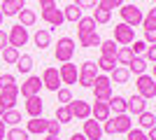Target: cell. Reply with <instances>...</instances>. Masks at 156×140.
Here are the masks:
<instances>
[{
	"label": "cell",
	"instance_id": "obj_56",
	"mask_svg": "<svg viewBox=\"0 0 156 140\" xmlns=\"http://www.w3.org/2000/svg\"><path fill=\"white\" fill-rule=\"evenodd\" d=\"M2 112H5V107H2V105H0V117H2Z\"/></svg>",
	"mask_w": 156,
	"mask_h": 140
},
{
	"label": "cell",
	"instance_id": "obj_5",
	"mask_svg": "<svg viewBox=\"0 0 156 140\" xmlns=\"http://www.w3.org/2000/svg\"><path fill=\"white\" fill-rule=\"evenodd\" d=\"M91 89H93L96 100H105V103H107V100L112 98V82H110V77H107V75H98Z\"/></svg>",
	"mask_w": 156,
	"mask_h": 140
},
{
	"label": "cell",
	"instance_id": "obj_11",
	"mask_svg": "<svg viewBox=\"0 0 156 140\" xmlns=\"http://www.w3.org/2000/svg\"><path fill=\"white\" fill-rule=\"evenodd\" d=\"M40 89H42L40 75H30V77L19 87V93L23 96V98H30V96H40Z\"/></svg>",
	"mask_w": 156,
	"mask_h": 140
},
{
	"label": "cell",
	"instance_id": "obj_13",
	"mask_svg": "<svg viewBox=\"0 0 156 140\" xmlns=\"http://www.w3.org/2000/svg\"><path fill=\"white\" fill-rule=\"evenodd\" d=\"M16 98H19V84L7 87V89H0V105L5 107V110H14Z\"/></svg>",
	"mask_w": 156,
	"mask_h": 140
},
{
	"label": "cell",
	"instance_id": "obj_58",
	"mask_svg": "<svg viewBox=\"0 0 156 140\" xmlns=\"http://www.w3.org/2000/svg\"><path fill=\"white\" fill-rule=\"evenodd\" d=\"M151 2H156V0H151Z\"/></svg>",
	"mask_w": 156,
	"mask_h": 140
},
{
	"label": "cell",
	"instance_id": "obj_46",
	"mask_svg": "<svg viewBox=\"0 0 156 140\" xmlns=\"http://www.w3.org/2000/svg\"><path fill=\"white\" fill-rule=\"evenodd\" d=\"M142 59H144V61H151V63H156V45H147V52H144Z\"/></svg>",
	"mask_w": 156,
	"mask_h": 140
},
{
	"label": "cell",
	"instance_id": "obj_43",
	"mask_svg": "<svg viewBox=\"0 0 156 140\" xmlns=\"http://www.w3.org/2000/svg\"><path fill=\"white\" fill-rule=\"evenodd\" d=\"M47 135H61V124L56 119L47 121Z\"/></svg>",
	"mask_w": 156,
	"mask_h": 140
},
{
	"label": "cell",
	"instance_id": "obj_18",
	"mask_svg": "<svg viewBox=\"0 0 156 140\" xmlns=\"http://www.w3.org/2000/svg\"><path fill=\"white\" fill-rule=\"evenodd\" d=\"M42 110H44V100L40 98V96H30V98H26L28 117H42Z\"/></svg>",
	"mask_w": 156,
	"mask_h": 140
},
{
	"label": "cell",
	"instance_id": "obj_52",
	"mask_svg": "<svg viewBox=\"0 0 156 140\" xmlns=\"http://www.w3.org/2000/svg\"><path fill=\"white\" fill-rule=\"evenodd\" d=\"M70 140H86V138H84V133H72Z\"/></svg>",
	"mask_w": 156,
	"mask_h": 140
},
{
	"label": "cell",
	"instance_id": "obj_44",
	"mask_svg": "<svg viewBox=\"0 0 156 140\" xmlns=\"http://www.w3.org/2000/svg\"><path fill=\"white\" fill-rule=\"evenodd\" d=\"M98 2H100L103 7H107L110 12H112V9H119V7L124 5V0H98Z\"/></svg>",
	"mask_w": 156,
	"mask_h": 140
},
{
	"label": "cell",
	"instance_id": "obj_40",
	"mask_svg": "<svg viewBox=\"0 0 156 140\" xmlns=\"http://www.w3.org/2000/svg\"><path fill=\"white\" fill-rule=\"evenodd\" d=\"M56 93H58V103H61V105H68V103L72 100V91L68 87H61Z\"/></svg>",
	"mask_w": 156,
	"mask_h": 140
},
{
	"label": "cell",
	"instance_id": "obj_7",
	"mask_svg": "<svg viewBox=\"0 0 156 140\" xmlns=\"http://www.w3.org/2000/svg\"><path fill=\"white\" fill-rule=\"evenodd\" d=\"M112 40L117 42V45H121V47H128L130 42L135 40V28H130L128 23H117L114 26V38Z\"/></svg>",
	"mask_w": 156,
	"mask_h": 140
},
{
	"label": "cell",
	"instance_id": "obj_4",
	"mask_svg": "<svg viewBox=\"0 0 156 140\" xmlns=\"http://www.w3.org/2000/svg\"><path fill=\"white\" fill-rule=\"evenodd\" d=\"M135 87H137V96H142L144 100H149V98H156V80L151 77V75H137V82H135Z\"/></svg>",
	"mask_w": 156,
	"mask_h": 140
},
{
	"label": "cell",
	"instance_id": "obj_17",
	"mask_svg": "<svg viewBox=\"0 0 156 140\" xmlns=\"http://www.w3.org/2000/svg\"><path fill=\"white\" fill-rule=\"evenodd\" d=\"M110 105H107V103H105V100H96V103H93L91 105V117L96 121H107L110 119Z\"/></svg>",
	"mask_w": 156,
	"mask_h": 140
},
{
	"label": "cell",
	"instance_id": "obj_23",
	"mask_svg": "<svg viewBox=\"0 0 156 140\" xmlns=\"http://www.w3.org/2000/svg\"><path fill=\"white\" fill-rule=\"evenodd\" d=\"M128 77H130V73H128V68H114V70H112L110 73V82L112 84H126V82H128Z\"/></svg>",
	"mask_w": 156,
	"mask_h": 140
},
{
	"label": "cell",
	"instance_id": "obj_10",
	"mask_svg": "<svg viewBox=\"0 0 156 140\" xmlns=\"http://www.w3.org/2000/svg\"><path fill=\"white\" fill-rule=\"evenodd\" d=\"M68 110H70V114H72V119H75V117H77V119H89V117H91V105H89V103H86V100H82V98H72L70 103H68Z\"/></svg>",
	"mask_w": 156,
	"mask_h": 140
},
{
	"label": "cell",
	"instance_id": "obj_15",
	"mask_svg": "<svg viewBox=\"0 0 156 140\" xmlns=\"http://www.w3.org/2000/svg\"><path fill=\"white\" fill-rule=\"evenodd\" d=\"M84 138L86 140H100L103 138V126H100V121H96L93 117L84 119Z\"/></svg>",
	"mask_w": 156,
	"mask_h": 140
},
{
	"label": "cell",
	"instance_id": "obj_42",
	"mask_svg": "<svg viewBox=\"0 0 156 140\" xmlns=\"http://www.w3.org/2000/svg\"><path fill=\"white\" fill-rule=\"evenodd\" d=\"M14 84H16V80H14V75H9V73H2V75H0V89L14 87Z\"/></svg>",
	"mask_w": 156,
	"mask_h": 140
},
{
	"label": "cell",
	"instance_id": "obj_39",
	"mask_svg": "<svg viewBox=\"0 0 156 140\" xmlns=\"http://www.w3.org/2000/svg\"><path fill=\"white\" fill-rule=\"evenodd\" d=\"M130 45H133V47H130V52L135 54V56H144V52H147V42H144V40H133Z\"/></svg>",
	"mask_w": 156,
	"mask_h": 140
},
{
	"label": "cell",
	"instance_id": "obj_19",
	"mask_svg": "<svg viewBox=\"0 0 156 140\" xmlns=\"http://www.w3.org/2000/svg\"><path fill=\"white\" fill-rule=\"evenodd\" d=\"M96 21H93V16H82V19L77 21V40L79 38H84V35L89 33H96Z\"/></svg>",
	"mask_w": 156,
	"mask_h": 140
},
{
	"label": "cell",
	"instance_id": "obj_50",
	"mask_svg": "<svg viewBox=\"0 0 156 140\" xmlns=\"http://www.w3.org/2000/svg\"><path fill=\"white\" fill-rule=\"evenodd\" d=\"M40 7H49V5H56V0H37Z\"/></svg>",
	"mask_w": 156,
	"mask_h": 140
},
{
	"label": "cell",
	"instance_id": "obj_36",
	"mask_svg": "<svg viewBox=\"0 0 156 140\" xmlns=\"http://www.w3.org/2000/svg\"><path fill=\"white\" fill-rule=\"evenodd\" d=\"M19 49H14V47H5V49H2V61H5V63H9V66H14V63H16V61H19Z\"/></svg>",
	"mask_w": 156,
	"mask_h": 140
},
{
	"label": "cell",
	"instance_id": "obj_55",
	"mask_svg": "<svg viewBox=\"0 0 156 140\" xmlns=\"http://www.w3.org/2000/svg\"><path fill=\"white\" fill-rule=\"evenodd\" d=\"M44 140H58V135H47Z\"/></svg>",
	"mask_w": 156,
	"mask_h": 140
},
{
	"label": "cell",
	"instance_id": "obj_37",
	"mask_svg": "<svg viewBox=\"0 0 156 140\" xmlns=\"http://www.w3.org/2000/svg\"><path fill=\"white\" fill-rule=\"evenodd\" d=\"M96 66H98V70H103V73H112V70L117 68V59H107V56H100Z\"/></svg>",
	"mask_w": 156,
	"mask_h": 140
},
{
	"label": "cell",
	"instance_id": "obj_12",
	"mask_svg": "<svg viewBox=\"0 0 156 140\" xmlns=\"http://www.w3.org/2000/svg\"><path fill=\"white\" fill-rule=\"evenodd\" d=\"M42 87L49 89V91H58L61 89V77H58V68H44V73H42Z\"/></svg>",
	"mask_w": 156,
	"mask_h": 140
},
{
	"label": "cell",
	"instance_id": "obj_3",
	"mask_svg": "<svg viewBox=\"0 0 156 140\" xmlns=\"http://www.w3.org/2000/svg\"><path fill=\"white\" fill-rule=\"evenodd\" d=\"M96 77H98V66L93 63V61H84V63L79 66V75H77L79 87L91 89V87H93V82H96Z\"/></svg>",
	"mask_w": 156,
	"mask_h": 140
},
{
	"label": "cell",
	"instance_id": "obj_25",
	"mask_svg": "<svg viewBox=\"0 0 156 140\" xmlns=\"http://www.w3.org/2000/svg\"><path fill=\"white\" fill-rule=\"evenodd\" d=\"M137 124H140L142 131H149L151 126H156V114L149 112V110H144L142 114H137Z\"/></svg>",
	"mask_w": 156,
	"mask_h": 140
},
{
	"label": "cell",
	"instance_id": "obj_9",
	"mask_svg": "<svg viewBox=\"0 0 156 140\" xmlns=\"http://www.w3.org/2000/svg\"><path fill=\"white\" fill-rule=\"evenodd\" d=\"M40 16H42V21H47L51 28H58L61 23L65 21L63 16V9H58L56 5H49V7H42V12H40Z\"/></svg>",
	"mask_w": 156,
	"mask_h": 140
},
{
	"label": "cell",
	"instance_id": "obj_51",
	"mask_svg": "<svg viewBox=\"0 0 156 140\" xmlns=\"http://www.w3.org/2000/svg\"><path fill=\"white\" fill-rule=\"evenodd\" d=\"M5 133H7V126H5V121L0 119V140L5 138Z\"/></svg>",
	"mask_w": 156,
	"mask_h": 140
},
{
	"label": "cell",
	"instance_id": "obj_47",
	"mask_svg": "<svg viewBox=\"0 0 156 140\" xmlns=\"http://www.w3.org/2000/svg\"><path fill=\"white\" fill-rule=\"evenodd\" d=\"M144 42H147V45H156V28L144 31Z\"/></svg>",
	"mask_w": 156,
	"mask_h": 140
},
{
	"label": "cell",
	"instance_id": "obj_16",
	"mask_svg": "<svg viewBox=\"0 0 156 140\" xmlns=\"http://www.w3.org/2000/svg\"><path fill=\"white\" fill-rule=\"evenodd\" d=\"M144 110H147V100L142 98V96H130V98H126V112L128 114H142Z\"/></svg>",
	"mask_w": 156,
	"mask_h": 140
},
{
	"label": "cell",
	"instance_id": "obj_21",
	"mask_svg": "<svg viewBox=\"0 0 156 140\" xmlns=\"http://www.w3.org/2000/svg\"><path fill=\"white\" fill-rule=\"evenodd\" d=\"M47 121L49 119H44V117H30V121L26 124V131H28V135H40V133H47Z\"/></svg>",
	"mask_w": 156,
	"mask_h": 140
},
{
	"label": "cell",
	"instance_id": "obj_29",
	"mask_svg": "<svg viewBox=\"0 0 156 140\" xmlns=\"http://www.w3.org/2000/svg\"><path fill=\"white\" fill-rule=\"evenodd\" d=\"M14 66H16V70H19L21 75H28L33 70V56H30V54H21L19 61H16Z\"/></svg>",
	"mask_w": 156,
	"mask_h": 140
},
{
	"label": "cell",
	"instance_id": "obj_20",
	"mask_svg": "<svg viewBox=\"0 0 156 140\" xmlns=\"http://www.w3.org/2000/svg\"><path fill=\"white\" fill-rule=\"evenodd\" d=\"M23 7H26V0H5L0 9H2V16H16Z\"/></svg>",
	"mask_w": 156,
	"mask_h": 140
},
{
	"label": "cell",
	"instance_id": "obj_24",
	"mask_svg": "<svg viewBox=\"0 0 156 140\" xmlns=\"http://www.w3.org/2000/svg\"><path fill=\"white\" fill-rule=\"evenodd\" d=\"M91 16H93V21H96V23H107V21L112 19V12L107 9V7H103L100 2H98V5L93 7V14H91Z\"/></svg>",
	"mask_w": 156,
	"mask_h": 140
},
{
	"label": "cell",
	"instance_id": "obj_6",
	"mask_svg": "<svg viewBox=\"0 0 156 140\" xmlns=\"http://www.w3.org/2000/svg\"><path fill=\"white\" fill-rule=\"evenodd\" d=\"M72 54H75V40H72V38H61L58 45H56V49H54L56 61L68 63V61H72Z\"/></svg>",
	"mask_w": 156,
	"mask_h": 140
},
{
	"label": "cell",
	"instance_id": "obj_30",
	"mask_svg": "<svg viewBox=\"0 0 156 140\" xmlns=\"http://www.w3.org/2000/svg\"><path fill=\"white\" fill-rule=\"evenodd\" d=\"M133 56H135V54L130 52V47H119L117 49V63L124 66V68H128V63L133 61Z\"/></svg>",
	"mask_w": 156,
	"mask_h": 140
},
{
	"label": "cell",
	"instance_id": "obj_22",
	"mask_svg": "<svg viewBox=\"0 0 156 140\" xmlns=\"http://www.w3.org/2000/svg\"><path fill=\"white\" fill-rule=\"evenodd\" d=\"M33 42H35V47H37L40 52L47 49V47L51 45V31H47V28H37V33L33 35Z\"/></svg>",
	"mask_w": 156,
	"mask_h": 140
},
{
	"label": "cell",
	"instance_id": "obj_38",
	"mask_svg": "<svg viewBox=\"0 0 156 140\" xmlns=\"http://www.w3.org/2000/svg\"><path fill=\"white\" fill-rule=\"evenodd\" d=\"M56 121H58V124L72 121V114H70V110H68V105H58L56 107Z\"/></svg>",
	"mask_w": 156,
	"mask_h": 140
},
{
	"label": "cell",
	"instance_id": "obj_32",
	"mask_svg": "<svg viewBox=\"0 0 156 140\" xmlns=\"http://www.w3.org/2000/svg\"><path fill=\"white\" fill-rule=\"evenodd\" d=\"M0 119L5 121V126H19L21 124V112H16V110H5Z\"/></svg>",
	"mask_w": 156,
	"mask_h": 140
},
{
	"label": "cell",
	"instance_id": "obj_28",
	"mask_svg": "<svg viewBox=\"0 0 156 140\" xmlns=\"http://www.w3.org/2000/svg\"><path fill=\"white\" fill-rule=\"evenodd\" d=\"M63 16H65V21H72V23H77V21L84 16V12H82V9L75 5V2H72V5L63 7Z\"/></svg>",
	"mask_w": 156,
	"mask_h": 140
},
{
	"label": "cell",
	"instance_id": "obj_27",
	"mask_svg": "<svg viewBox=\"0 0 156 140\" xmlns=\"http://www.w3.org/2000/svg\"><path fill=\"white\" fill-rule=\"evenodd\" d=\"M98 49H100V56H107V59H117V49H119V47H117V42H114V40H103Z\"/></svg>",
	"mask_w": 156,
	"mask_h": 140
},
{
	"label": "cell",
	"instance_id": "obj_53",
	"mask_svg": "<svg viewBox=\"0 0 156 140\" xmlns=\"http://www.w3.org/2000/svg\"><path fill=\"white\" fill-rule=\"evenodd\" d=\"M149 16H151V19H156V7H151V9H149Z\"/></svg>",
	"mask_w": 156,
	"mask_h": 140
},
{
	"label": "cell",
	"instance_id": "obj_2",
	"mask_svg": "<svg viewBox=\"0 0 156 140\" xmlns=\"http://www.w3.org/2000/svg\"><path fill=\"white\" fill-rule=\"evenodd\" d=\"M119 14H121V23H128L130 28L142 26L144 14H142V9L137 5H133V2H124V5L119 7Z\"/></svg>",
	"mask_w": 156,
	"mask_h": 140
},
{
	"label": "cell",
	"instance_id": "obj_8",
	"mask_svg": "<svg viewBox=\"0 0 156 140\" xmlns=\"http://www.w3.org/2000/svg\"><path fill=\"white\" fill-rule=\"evenodd\" d=\"M7 42H9V47H14V49L23 47L28 42V28H23L21 23H14V26L9 28V33H7Z\"/></svg>",
	"mask_w": 156,
	"mask_h": 140
},
{
	"label": "cell",
	"instance_id": "obj_34",
	"mask_svg": "<svg viewBox=\"0 0 156 140\" xmlns=\"http://www.w3.org/2000/svg\"><path fill=\"white\" fill-rule=\"evenodd\" d=\"M100 35H98V31L96 33H89V35H84V38H79V45L82 47H86V49H91V47H100Z\"/></svg>",
	"mask_w": 156,
	"mask_h": 140
},
{
	"label": "cell",
	"instance_id": "obj_26",
	"mask_svg": "<svg viewBox=\"0 0 156 140\" xmlns=\"http://www.w3.org/2000/svg\"><path fill=\"white\" fill-rule=\"evenodd\" d=\"M16 16H19V23H21L23 28H30L33 23L37 21V14L33 12V9H28V7H23V9H21V12L16 14Z\"/></svg>",
	"mask_w": 156,
	"mask_h": 140
},
{
	"label": "cell",
	"instance_id": "obj_48",
	"mask_svg": "<svg viewBox=\"0 0 156 140\" xmlns=\"http://www.w3.org/2000/svg\"><path fill=\"white\" fill-rule=\"evenodd\" d=\"M5 47H9V42H7V33H5V31H0V52H2Z\"/></svg>",
	"mask_w": 156,
	"mask_h": 140
},
{
	"label": "cell",
	"instance_id": "obj_14",
	"mask_svg": "<svg viewBox=\"0 0 156 140\" xmlns=\"http://www.w3.org/2000/svg\"><path fill=\"white\" fill-rule=\"evenodd\" d=\"M77 66L72 63V61H68V63H63V66L58 68V77H61V84H75L77 82Z\"/></svg>",
	"mask_w": 156,
	"mask_h": 140
},
{
	"label": "cell",
	"instance_id": "obj_35",
	"mask_svg": "<svg viewBox=\"0 0 156 140\" xmlns=\"http://www.w3.org/2000/svg\"><path fill=\"white\" fill-rule=\"evenodd\" d=\"M5 138L7 140H28V131L26 128H19V126H9Z\"/></svg>",
	"mask_w": 156,
	"mask_h": 140
},
{
	"label": "cell",
	"instance_id": "obj_31",
	"mask_svg": "<svg viewBox=\"0 0 156 140\" xmlns=\"http://www.w3.org/2000/svg\"><path fill=\"white\" fill-rule=\"evenodd\" d=\"M107 105H110V110H114V114H126V98L124 96H112L107 100Z\"/></svg>",
	"mask_w": 156,
	"mask_h": 140
},
{
	"label": "cell",
	"instance_id": "obj_45",
	"mask_svg": "<svg viewBox=\"0 0 156 140\" xmlns=\"http://www.w3.org/2000/svg\"><path fill=\"white\" fill-rule=\"evenodd\" d=\"M75 5H77L79 9H82V12H84V9H93V7L98 5V0H77Z\"/></svg>",
	"mask_w": 156,
	"mask_h": 140
},
{
	"label": "cell",
	"instance_id": "obj_1",
	"mask_svg": "<svg viewBox=\"0 0 156 140\" xmlns=\"http://www.w3.org/2000/svg\"><path fill=\"white\" fill-rule=\"evenodd\" d=\"M130 128H133V117L126 112V114H114V117H110V119L105 121V126H103V133L117 135V133H126Z\"/></svg>",
	"mask_w": 156,
	"mask_h": 140
},
{
	"label": "cell",
	"instance_id": "obj_57",
	"mask_svg": "<svg viewBox=\"0 0 156 140\" xmlns=\"http://www.w3.org/2000/svg\"><path fill=\"white\" fill-rule=\"evenodd\" d=\"M0 26H2V9H0Z\"/></svg>",
	"mask_w": 156,
	"mask_h": 140
},
{
	"label": "cell",
	"instance_id": "obj_33",
	"mask_svg": "<svg viewBox=\"0 0 156 140\" xmlns=\"http://www.w3.org/2000/svg\"><path fill=\"white\" fill-rule=\"evenodd\" d=\"M147 70V61L142 56H133V61L128 63V73H135V75H144Z\"/></svg>",
	"mask_w": 156,
	"mask_h": 140
},
{
	"label": "cell",
	"instance_id": "obj_49",
	"mask_svg": "<svg viewBox=\"0 0 156 140\" xmlns=\"http://www.w3.org/2000/svg\"><path fill=\"white\" fill-rule=\"evenodd\" d=\"M147 133V140H156V126H151L149 131H144Z\"/></svg>",
	"mask_w": 156,
	"mask_h": 140
},
{
	"label": "cell",
	"instance_id": "obj_41",
	"mask_svg": "<svg viewBox=\"0 0 156 140\" xmlns=\"http://www.w3.org/2000/svg\"><path fill=\"white\" fill-rule=\"evenodd\" d=\"M126 140H147V133L142 128H130V131H126Z\"/></svg>",
	"mask_w": 156,
	"mask_h": 140
},
{
	"label": "cell",
	"instance_id": "obj_54",
	"mask_svg": "<svg viewBox=\"0 0 156 140\" xmlns=\"http://www.w3.org/2000/svg\"><path fill=\"white\" fill-rule=\"evenodd\" d=\"M151 77H154V80H156V63H154V66H151Z\"/></svg>",
	"mask_w": 156,
	"mask_h": 140
}]
</instances>
